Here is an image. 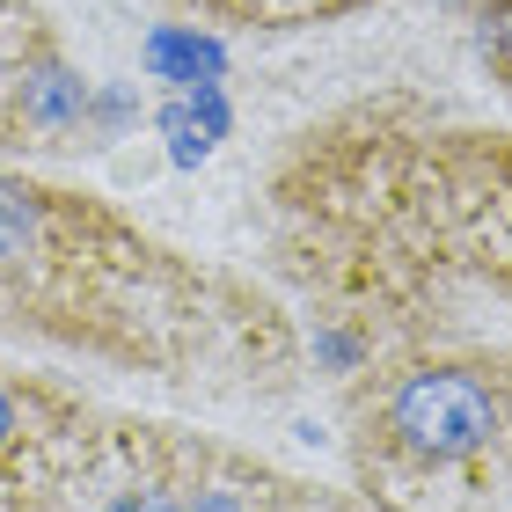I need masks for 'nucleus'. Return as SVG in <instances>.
I'll list each match as a JSON object with an SVG mask.
<instances>
[{"mask_svg":"<svg viewBox=\"0 0 512 512\" xmlns=\"http://www.w3.org/2000/svg\"><path fill=\"white\" fill-rule=\"evenodd\" d=\"M271 271L315 315V352L512 308V132L425 88H374L308 118L264 176Z\"/></svg>","mask_w":512,"mask_h":512,"instance_id":"obj_1","label":"nucleus"},{"mask_svg":"<svg viewBox=\"0 0 512 512\" xmlns=\"http://www.w3.org/2000/svg\"><path fill=\"white\" fill-rule=\"evenodd\" d=\"M0 337L213 403H278L308 381L286 293L37 169H0Z\"/></svg>","mask_w":512,"mask_h":512,"instance_id":"obj_2","label":"nucleus"},{"mask_svg":"<svg viewBox=\"0 0 512 512\" xmlns=\"http://www.w3.org/2000/svg\"><path fill=\"white\" fill-rule=\"evenodd\" d=\"M344 461L374 512H512V344L461 322L337 359Z\"/></svg>","mask_w":512,"mask_h":512,"instance_id":"obj_3","label":"nucleus"},{"mask_svg":"<svg viewBox=\"0 0 512 512\" xmlns=\"http://www.w3.org/2000/svg\"><path fill=\"white\" fill-rule=\"evenodd\" d=\"M0 512H374L359 491L278 469L271 454L176 417L96 403L30 374L22 439L0 461Z\"/></svg>","mask_w":512,"mask_h":512,"instance_id":"obj_4","label":"nucleus"},{"mask_svg":"<svg viewBox=\"0 0 512 512\" xmlns=\"http://www.w3.org/2000/svg\"><path fill=\"white\" fill-rule=\"evenodd\" d=\"M59 44H66L59 22L37 0H0V154L8 161H22V96H30V74Z\"/></svg>","mask_w":512,"mask_h":512,"instance_id":"obj_5","label":"nucleus"},{"mask_svg":"<svg viewBox=\"0 0 512 512\" xmlns=\"http://www.w3.org/2000/svg\"><path fill=\"white\" fill-rule=\"evenodd\" d=\"M161 15H183L191 30H264V37H286V30H322V22H344V15H366L381 0H147Z\"/></svg>","mask_w":512,"mask_h":512,"instance_id":"obj_6","label":"nucleus"},{"mask_svg":"<svg viewBox=\"0 0 512 512\" xmlns=\"http://www.w3.org/2000/svg\"><path fill=\"white\" fill-rule=\"evenodd\" d=\"M461 15H469V37H476L483 74H491L498 96L512 103V0H461Z\"/></svg>","mask_w":512,"mask_h":512,"instance_id":"obj_7","label":"nucleus"},{"mask_svg":"<svg viewBox=\"0 0 512 512\" xmlns=\"http://www.w3.org/2000/svg\"><path fill=\"white\" fill-rule=\"evenodd\" d=\"M22 388H30V374L0 359V461H8L15 439H22Z\"/></svg>","mask_w":512,"mask_h":512,"instance_id":"obj_8","label":"nucleus"}]
</instances>
